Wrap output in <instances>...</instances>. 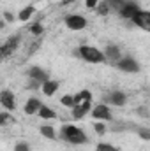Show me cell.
<instances>
[{
  "label": "cell",
  "instance_id": "6da1fadb",
  "mask_svg": "<svg viewBox=\"0 0 150 151\" xmlns=\"http://www.w3.org/2000/svg\"><path fill=\"white\" fill-rule=\"evenodd\" d=\"M60 137L66 141V142H71V144H76V146H81L87 142V135L81 128H78L74 125H64L60 128Z\"/></svg>",
  "mask_w": 150,
  "mask_h": 151
},
{
  "label": "cell",
  "instance_id": "7a4b0ae2",
  "mask_svg": "<svg viewBox=\"0 0 150 151\" xmlns=\"http://www.w3.org/2000/svg\"><path fill=\"white\" fill-rule=\"evenodd\" d=\"M76 55H78L79 58H83L85 62H88V63H103V62H106L103 51H99V49L94 47V46H87V44L79 46V49L76 51Z\"/></svg>",
  "mask_w": 150,
  "mask_h": 151
},
{
  "label": "cell",
  "instance_id": "3957f363",
  "mask_svg": "<svg viewBox=\"0 0 150 151\" xmlns=\"http://www.w3.org/2000/svg\"><path fill=\"white\" fill-rule=\"evenodd\" d=\"M20 40H21L20 35H12V37L7 39V40L0 46V58H7V56H11V55L20 47Z\"/></svg>",
  "mask_w": 150,
  "mask_h": 151
},
{
  "label": "cell",
  "instance_id": "277c9868",
  "mask_svg": "<svg viewBox=\"0 0 150 151\" xmlns=\"http://www.w3.org/2000/svg\"><path fill=\"white\" fill-rule=\"evenodd\" d=\"M66 27L69 28V30H83L85 27H87V19H85V16H81V14H69L67 18H66Z\"/></svg>",
  "mask_w": 150,
  "mask_h": 151
},
{
  "label": "cell",
  "instance_id": "5b68a950",
  "mask_svg": "<svg viewBox=\"0 0 150 151\" xmlns=\"http://www.w3.org/2000/svg\"><path fill=\"white\" fill-rule=\"evenodd\" d=\"M131 21L136 25V27H140V28H143V30H150V12L149 11H138L133 18H131Z\"/></svg>",
  "mask_w": 150,
  "mask_h": 151
},
{
  "label": "cell",
  "instance_id": "8992f818",
  "mask_svg": "<svg viewBox=\"0 0 150 151\" xmlns=\"http://www.w3.org/2000/svg\"><path fill=\"white\" fill-rule=\"evenodd\" d=\"M117 67H118L122 72H131V74L140 70V65H138V62H136L134 58H131V56L120 58V60L117 62Z\"/></svg>",
  "mask_w": 150,
  "mask_h": 151
},
{
  "label": "cell",
  "instance_id": "52a82bcc",
  "mask_svg": "<svg viewBox=\"0 0 150 151\" xmlns=\"http://www.w3.org/2000/svg\"><path fill=\"white\" fill-rule=\"evenodd\" d=\"M140 11V5L136 4V2H129V0H124V4H122V7H120V16L122 18H125V19H129L131 21V18L136 14Z\"/></svg>",
  "mask_w": 150,
  "mask_h": 151
},
{
  "label": "cell",
  "instance_id": "ba28073f",
  "mask_svg": "<svg viewBox=\"0 0 150 151\" xmlns=\"http://www.w3.org/2000/svg\"><path fill=\"white\" fill-rule=\"evenodd\" d=\"M92 118H95L97 121H110L111 119V111L108 109L106 104H97L92 109Z\"/></svg>",
  "mask_w": 150,
  "mask_h": 151
},
{
  "label": "cell",
  "instance_id": "9c48e42d",
  "mask_svg": "<svg viewBox=\"0 0 150 151\" xmlns=\"http://www.w3.org/2000/svg\"><path fill=\"white\" fill-rule=\"evenodd\" d=\"M125 100H127L125 93H122V91H118V90H113V91H110V93L104 97V102H108V104H111V106H117V107L124 106Z\"/></svg>",
  "mask_w": 150,
  "mask_h": 151
},
{
  "label": "cell",
  "instance_id": "30bf717a",
  "mask_svg": "<svg viewBox=\"0 0 150 151\" xmlns=\"http://www.w3.org/2000/svg\"><path fill=\"white\" fill-rule=\"evenodd\" d=\"M0 104L9 109V111H14L16 109V99H14V93L9 91V90H2L0 91Z\"/></svg>",
  "mask_w": 150,
  "mask_h": 151
},
{
  "label": "cell",
  "instance_id": "8fae6325",
  "mask_svg": "<svg viewBox=\"0 0 150 151\" xmlns=\"http://www.w3.org/2000/svg\"><path fill=\"white\" fill-rule=\"evenodd\" d=\"M27 76H28V79H30V81H37V83H41V84H42L44 81H48V79H50L48 72H46V70H42V69L37 67V65H36V67H30V69H28V72H27Z\"/></svg>",
  "mask_w": 150,
  "mask_h": 151
},
{
  "label": "cell",
  "instance_id": "7c38bea8",
  "mask_svg": "<svg viewBox=\"0 0 150 151\" xmlns=\"http://www.w3.org/2000/svg\"><path fill=\"white\" fill-rule=\"evenodd\" d=\"M90 104H92V100H85V102H81V104L73 106V107H71V109H73V119H81L85 114L90 111Z\"/></svg>",
  "mask_w": 150,
  "mask_h": 151
},
{
  "label": "cell",
  "instance_id": "4fadbf2b",
  "mask_svg": "<svg viewBox=\"0 0 150 151\" xmlns=\"http://www.w3.org/2000/svg\"><path fill=\"white\" fill-rule=\"evenodd\" d=\"M104 58L108 60V62H111V63H117L120 58H122V53H120V49L117 47V46H113V44H110V46H106V49H104Z\"/></svg>",
  "mask_w": 150,
  "mask_h": 151
},
{
  "label": "cell",
  "instance_id": "5bb4252c",
  "mask_svg": "<svg viewBox=\"0 0 150 151\" xmlns=\"http://www.w3.org/2000/svg\"><path fill=\"white\" fill-rule=\"evenodd\" d=\"M58 86H60V83H58V81L48 79V81H44V83L41 84V90H42V93H44L46 97H51V95H55V93H57Z\"/></svg>",
  "mask_w": 150,
  "mask_h": 151
},
{
  "label": "cell",
  "instance_id": "9a60e30c",
  "mask_svg": "<svg viewBox=\"0 0 150 151\" xmlns=\"http://www.w3.org/2000/svg\"><path fill=\"white\" fill-rule=\"evenodd\" d=\"M41 100L39 99H28L25 104V114H37L39 107H41Z\"/></svg>",
  "mask_w": 150,
  "mask_h": 151
},
{
  "label": "cell",
  "instance_id": "2e32d148",
  "mask_svg": "<svg viewBox=\"0 0 150 151\" xmlns=\"http://www.w3.org/2000/svg\"><path fill=\"white\" fill-rule=\"evenodd\" d=\"M85 100H92V93L88 91V90H81V91H78L76 95H73V104H81V102H85Z\"/></svg>",
  "mask_w": 150,
  "mask_h": 151
},
{
  "label": "cell",
  "instance_id": "e0dca14e",
  "mask_svg": "<svg viewBox=\"0 0 150 151\" xmlns=\"http://www.w3.org/2000/svg\"><path fill=\"white\" fill-rule=\"evenodd\" d=\"M37 114H39V118H42V119H53V118L57 116L51 107H48V106H44V104H41Z\"/></svg>",
  "mask_w": 150,
  "mask_h": 151
},
{
  "label": "cell",
  "instance_id": "ac0fdd59",
  "mask_svg": "<svg viewBox=\"0 0 150 151\" xmlns=\"http://www.w3.org/2000/svg\"><path fill=\"white\" fill-rule=\"evenodd\" d=\"M34 12H36V7H34V5H27L25 9H21V11H20L18 19L27 21V19H30V18H32V14H34Z\"/></svg>",
  "mask_w": 150,
  "mask_h": 151
},
{
  "label": "cell",
  "instance_id": "d6986e66",
  "mask_svg": "<svg viewBox=\"0 0 150 151\" xmlns=\"http://www.w3.org/2000/svg\"><path fill=\"white\" fill-rule=\"evenodd\" d=\"M39 132H41V135H42V137H46V139H55V137H57V134H55L53 127H50V125H42V127L39 128Z\"/></svg>",
  "mask_w": 150,
  "mask_h": 151
},
{
  "label": "cell",
  "instance_id": "ffe728a7",
  "mask_svg": "<svg viewBox=\"0 0 150 151\" xmlns=\"http://www.w3.org/2000/svg\"><path fill=\"white\" fill-rule=\"evenodd\" d=\"M95 150H97V151H120L118 148H115V146L110 144V142H99Z\"/></svg>",
  "mask_w": 150,
  "mask_h": 151
},
{
  "label": "cell",
  "instance_id": "44dd1931",
  "mask_svg": "<svg viewBox=\"0 0 150 151\" xmlns=\"http://www.w3.org/2000/svg\"><path fill=\"white\" fill-rule=\"evenodd\" d=\"M94 130H95L99 135H104V134L108 132V127L104 125V121H97V123L94 125Z\"/></svg>",
  "mask_w": 150,
  "mask_h": 151
},
{
  "label": "cell",
  "instance_id": "7402d4cb",
  "mask_svg": "<svg viewBox=\"0 0 150 151\" xmlns=\"http://www.w3.org/2000/svg\"><path fill=\"white\" fill-rule=\"evenodd\" d=\"M106 4H108L110 11H111V9H115V11H120V7H122L124 0H106Z\"/></svg>",
  "mask_w": 150,
  "mask_h": 151
},
{
  "label": "cell",
  "instance_id": "603a6c76",
  "mask_svg": "<svg viewBox=\"0 0 150 151\" xmlns=\"http://www.w3.org/2000/svg\"><path fill=\"white\" fill-rule=\"evenodd\" d=\"M95 9H97V12H99L101 16H106V14L110 12V7H108V4H106V2L97 4V5H95Z\"/></svg>",
  "mask_w": 150,
  "mask_h": 151
},
{
  "label": "cell",
  "instance_id": "cb8c5ba5",
  "mask_svg": "<svg viewBox=\"0 0 150 151\" xmlns=\"http://www.w3.org/2000/svg\"><path fill=\"white\" fill-rule=\"evenodd\" d=\"M44 32V28H42V25L41 23H34V25H30V34H34V35H41Z\"/></svg>",
  "mask_w": 150,
  "mask_h": 151
},
{
  "label": "cell",
  "instance_id": "d4e9b609",
  "mask_svg": "<svg viewBox=\"0 0 150 151\" xmlns=\"http://www.w3.org/2000/svg\"><path fill=\"white\" fill-rule=\"evenodd\" d=\"M60 104L66 106V107H73V106H74V104H73V95H64V97L60 99Z\"/></svg>",
  "mask_w": 150,
  "mask_h": 151
},
{
  "label": "cell",
  "instance_id": "484cf974",
  "mask_svg": "<svg viewBox=\"0 0 150 151\" xmlns=\"http://www.w3.org/2000/svg\"><path fill=\"white\" fill-rule=\"evenodd\" d=\"M14 151H30V146H28V142H25V141H20V142H16Z\"/></svg>",
  "mask_w": 150,
  "mask_h": 151
},
{
  "label": "cell",
  "instance_id": "4316f807",
  "mask_svg": "<svg viewBox=\"0 0 150 151\" xmlns=\"http://www.w3.org/2000/svg\"><path fill=\"white\" fill-rule=\"evenodd\" d=\"M12 123V118L9 113H0V125H9Z\"/></svg>",
  "mask_w": 150,
  "mask_h": 151
},
{
  "label": "cell",
  "instance_id": "83f0119b",
  "mask_svg": "<svg viewBox=\"0 0 150 151\" xmlns=\"http://www.w3.org/2000/svg\"><path fill=\"white\" fill-rule=\"evenodd\" d=\"M138 134H140L145 141H150V132L147 130V128H140V132H138Z\"/></svg>",
  "mask_w": 150,
  "mask_h": 151
},
{
  "label": "cell",
  "instance_id": "f1b7e54d",
  "mask_svg": "<svg viewBox=\"0 0 150 151\" xmlns=\"http://www.w3.org/2000/svg\"><path fill=\"white\" fill-rule=\"evenodd\" d=\"M4 19H5V23H12V21H14V14L5 11V12H4Z\"/></svg>",
  "mask_w": 150,
  "mask_h": 151
},
{
  "label": "cell",
  "instance_id": "f546056e",
  "mask_svg": "<svg viewBox=\"0 0 150 151\" xmlns=\"http://www.w3.org/2000/svg\"><path fill=\"white\" fill-rule=\"evenodd\" d=\"M85 4H87V7H88V9H95L97 0H85Z\"/></svg>",
  "mask_w": 150,
  "mask_h": 151
},
{
  "label": "cell",
  "instance_id": "4dcf8cb0",
  "mask_svg": "<svg viewBox=\"0 0 150 151\" xmlns=\"http://www.w3.org/2000/svg\"><path fill=\"white\" fill-rule=\"evenodd\" d=\"M73 0H62V5H67V4H71Z\"/></svg>",
  "mask_w": 150,
  "mask_h": 151
}]
</instances>
